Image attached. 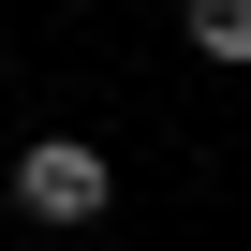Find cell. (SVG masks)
Returning <instances> with one entry per match:
<instances>
[{
    "label": "cell",
    "instance_id": "2",
    "mask_svg": "<svg viewBox=\"0 0 251 251\" xmlns=\"http://www.w3.org/2000/svg\"><path fill=\"white\" fill-rule=\"evenodd\" d=\"M177 30H192V59H251V0H177Z\"/></svg>",
    "mask_w": 251,
    "mask_h": 251
},
{
    "label": "cell",
    "instance_id": "1",
    "mask_svg": "<svg viewBox=\"0 0 251 251\" xmlns=\"http://www.w3.org/2000/svg\"><path fill=\"white\" fill-rule=\"evenodd\" d=\"M103 207H118V163H103L89 133H30V148H15V222L74 236V222H103Z\"/></svg>",
    "mask_w": 251,
    "mask_h": 251
}]
</instances>
